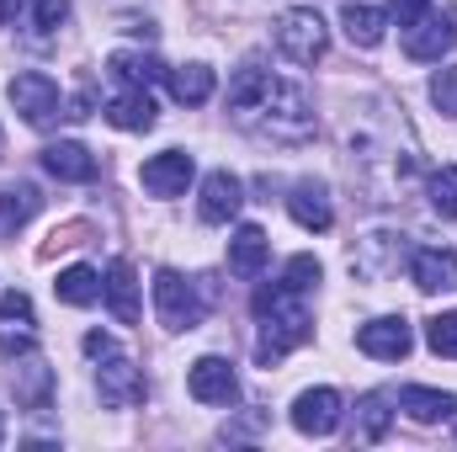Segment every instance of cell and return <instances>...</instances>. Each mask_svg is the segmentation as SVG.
<instances>
[{"label": "cell", "instance_id": "484cf974", "mask_svg": "<svg viewBox=\"0 0 457 452\" xmlns=\"http://www.w3.org/2000/svg\"><path fill=\"white\" fill-rule=\"evenodd\" d=\"M213 70L208 64H181V70H170V96L181 102V107H203L208 96H213Z\"/></svg>", "mask_w": 457, "mask_h": 452}, {"label": "cell", "instance_id": "3957f363", "mask_svg": "<svg viewBox=\"0 0 457 452\" xmlns=\"http://www.w3.org/2000/svg\"><path fill=\"white\" fill-rule=\"evenodd\" d=\"M208 282H192V277H181V272H154V314H160V325L165 331H197L203 325V314H208Z\"/></svg>", "mask_w": 457, "mask_h": 452}, {"label": "cell", "instance_id": "d4e9b609", "mask_svg": "<svg viewBox=\"0 0 457 452\" xmlns=\"http://www.w3.org/2000/svg\"><path fill=\"white\" fill-rule=\"evenodd\" d=\"M107 70H112L122 86H144V91H149L154 80H170V70H165L154 54H112V59H107Z\"/></svg>", "mask_w": 457, "mask_h": 452}, {"label": "cell", "instance_id": "30bf717a", "mask_svg": "<svg viewBox=\"0 0 457 452\" xmlns=\"http://www.w3.org/2000/svg\"><path fill=\"white\" fill-rule=\"evenodd\" d=\"M187 394H192L197 405H234L239 378H234L228 356H197L192 372H187Z\"/></svg>", "mask_w": 457, "mask_h": 452}, {"label": "cell", "instance_id": "d6a6232c", "mask_svg": "<svg viewBox=\"0 0 457 452\" xmlns=\"http://www.w3.org/2000/svg\"><path fill=\"white\" fill-rule=\"evenodd\" d=\"M70 16V0H32V27L37 32H59Z\"/></svg>", "mask_w": 457, "mask_h": 452}, {"label": "cell", "instance_id": "ac0fdd59", "mask_svg": "<svg viewBox=\"0 0 457 452\" xmlns=\"http://www.w3.org/2000/svg\"><path fill=\"white\" fill-rule=\"evenodd\" d=\"M410 277H415V288H420V293H453V288H457V255H453V250L426 245V250H415Z\"/></svg>", "mask_w": 457, "mask_h": 452}, {"label": "cell", "instance_id": "4316f807", "mask_svg": "<svg viewBox=\"0 0 457 452\" xmlns=\"http://www.w3.org/2000/svg\"><path fill=\"white\" fill-rule=\"evenodd\" d=\"M266 86H271V75L250 59V64H239L234 70V80H228V113H250L261 96H266Z\"/></svg>", "mask_w": 457, "mask_h": 452}, {"label": "cell", "instance_id": "6da1fadb", "mask_svg": "<svg viewBox=\"0 0 457 452\" xmlns=\"http://www.w3.org/2000/svg\"><path fill=\"white\" fill-rule=\"evenodd\" d=\"M255 320H261V340H255V362L261 367H277L287 351H298L303 340L314 336V320H309V309L298 304V293H287L282 282H271V288H255Z\"/></svg>", "mask_w": 457, "mask_h": 452}, {"label": "cell", "instance_id": "f546056e", "mask_svg": "<svg viewBox=\"0 0 457 452\" xmlns=\"http://www.w3.org/2000/svg\"><path fill=\"white\" fill-rule=\"evenodd\" d=\"M431 208H436L442 219H457V165H442V171L431 176Z\"/></svg>", "mask_w": 457, "mask_h": 452}, {"label": "cell", "instance_id": "f1b7e54d", "mask_svg": "<svg viewBox=\"0 0 457 452\" xmlns=\"http://www.w3.org/2000/svg\"><path fill=\"white\" fill-rule=\"evenodd\" d=\"M320 277H325V266H320L314 255H293V261L282 266V288H287V293H309V288H320Z\"/></svg>", "mask_w": 457, "mask_h": 452}, {"label": "cell", "instance_id": "603a6c76", "mask_svg": "<svg viewBox=\"0 0 457 452\" xmlns=\"http://www.w3.org/2000/svg\"><path fill=\"white\" fill-rule=\"evenodd\" d=\"M388 405H394L388 394H367V399L356 405V426H351V437H356L361 448H372V442L388 437V426H394V410H388Z\"/></svg>", "mask_w": 457, "mask_h": 452}, {"label": "cell", "instance_id": "44dd1931", "mask_svg": "<svg viewBox=\"0 0 457 452\" xmlns=\"http://www.w3.org/2000/svg\"><path fill=\"white\" fill-rule=\"evenodd\" d=\"M399 410L415 421V426H436V421H453L457 399L453 394H442V389H426V383H410L404 394H399Z\"/></svg>", "mask_w": 457, "mask_h": 452}, {"label": "cell", "instance_id": "8d00e7d4", "mask_svg": "<svg viewBox=\"0 0 457 452\" xmlns=\"http://www.w3.org/2000/svg\"><path fill=\"white\" fill-rule=\"evenodd\" d=\"M453 415H457V410H453Z\"/></svg>", "mask_w": 457, "mask_h": 452}, {"label": "cell", "instance_id": "1f68e13d", "mask_svg": "<svg viewBox=\"0 0 457 452\" xmlns=\"http://www.w3.org/2000/svg\"><path fill=\"white\" fill-rule=\"evenodd\" d=\"M431 102L442 117H457V70H436L431 75Z\"/></svg>", "mask_w": 457, "mask_h": 452}, {"label": "cell", "instance_id": "d590c367", "mask_svg": "<svg viewBox=\"0 0 457 452\" xmlns=\"http://www.w3.org/2000/svg\"><path fill=\"white\" fill-rule=\"evenodd\" d=\"M21 11H27V0H0V21H5V27H11Z\"/></svg>", "mask_w": 457, "mask_h": 452}, {"label": "cell", "instance_id": "277c9868", "mask_svg": "<svg viewBox=\"0 0 457 452\" xmlns=\"http://www.w3.org/2000/svg\"><path fill=\"white\" fill-rule=\"evenodd\" d=\"M277 48L293 59V64H320L325 48H330V27L320 11L298 5V11H282L277 16Z\"/></svg>", "mask_w": 457, "mask_h": 452}, {"label": "cell", "instance_id": "8fae6325", "mask_svg": "<svg viewBox=\"0 0 457 452\" xmlns=\"http://www.w3.org/2000/svg\"><path fill=\"white\" fill-rule=\"evenodd\" d=\"M32 340H37V314H32V298L27 293H0V351L5 356H21V351H32Z\"/></svg>", "mask_w": 457, "mask_h": 452}, {"label": "cell", "instance_id": "836d02e7", "mask_svg": "<svg viewBox=\"0 0 457 452\" xmlns=\"http://www.w3.org/2000/svg\"><path fill=\"white\" fill-rule=\"evenodd\" d=\"M426 11H431V0H388V16L399 21V32H404V27H415Z\"/></svg>", "mask_w": 457, "mask_h": 452}, {"label": "cell", "instance_id": "52a82bcc", "mask_svg": "<svg viewBox=\"0 0 457 452\" xmlns=\"http://www.w3.org/2000/svg\"><path fill=\"white\" fill-rule=\"evenodd\" d=\"M341 421H345V399L336 389H303L293 399V426L303 437H330V431H341Z\"/></svg>", "mask_w": 457, "mask_h": 452}, {"label": "cell", "instance_id": "5b68a950", "mask_svg": "<svg viewBox=\"0 0 457 452\" xmlns=\"http://www.w3.org/2000/svg\"><path fill=\"white\" fill-rule=\"evenodd\" d=\"M5 96H11V107L27 117L32 128H48L54 117L64 113V96H59L54 75H43V70H27V75H16V80L5 86Z\"/></svg>", "mask_w": 457, "mask_h": 452}, {"label": "cell", "instance_id": "7402d4cb", "mask_svg": "<svg viewBox=\"0 0 457 452\" xmlns=\"http://www.w3.org/2000/svg\"><path fill=\"white\" fill-rule=\"evenodd\" d=\"M341 27H345V38H351V48H378L383 43V32H388V16L378 11V5H345L341 11Z\"/></svg>", "mask_w": 457, "mask_h": 452}, {"label": "cell", "instance_id": "7a4b0ae2", "mask_svg": "<svg viewBox=\"0 0 457 452\" xmlns=\"http://www.w3.org/2000/svg\"><path fill=\"white\" fill-rule=\"evenodd\" d=\"M250 113H261V128H266L277 144H298V138H309V133H314L309 91H303V86H293V80H271V86H266V96H261Z\"/></svg>", "mask_w": 457, "mask_h": 452}, {"label": "cell", "instance_id": "4fadbf2b", "mask_svg": "<svg viewBox=\"0 0 457 452\" xmlns=\"http://www.w3.org/2000/svg\"><path fill=\"white\" fill-rule=\"evenodd\" d=\"M239 208H245V187H239V176H228V171L203 176V197H197V219H203V224H228Z\"/></svg>", "mask_w": 457, "mask_h": 452}, {"label": "cell", "instance_id": "5bb4252c", "mask_svg": "<svg viewBox=\"0 0 457 452\" xmlns=\"http://www.w3.org/2000/svg\"><path fill=\"white\" fill-rule=\"evenodd\" d=\"M11 389H16V405L21 410H48V399H54V367L43 356H27L21 351V362L11 367Z\"/></svg>", "mask_w": 457, "mask_h": 452}, {"label": "cell", "instance_id": "e0dca14e", "mask_svg": "<svg viewBox=\"0 0 457 452\" xmlns=\"http://www.w3.org/2000/svg\"><path fill=\"white\" fill-rule=\"evenodd\" d=\"M43 171L59 176V181H96V155L75 138H59L43 149Z\"/></svg>", "mask_w": 457, "mask_h": 452}, {"label": "cell", "instance_id": "2e32d148", "mask_svg": "<svg viewBox=\"0 0 457 452\" xmlns=\"http://www.w3.org/2000/svg\"><path fill=\"white\" fill-rule=\"evenodd\" d=\"M287 213H293V224L298 229H314V234H325V229L336 224V208H330L325 181H298L293 197H287Z\"/></svg>", "mask_w": 457, "mask_h": 452}, {"label": "cell", "instance_id": "cb8c5ba5", "mask_svg": "<svg viewBox=\"0 0 457 452\" xmlns=\"http://www.w3.org/2000/svg\"><path fill=\"white\" fill-rule=\"evenodd\" d=\"M54 293H59V304H70V309H91V304L102 298V277H96L91 266H64L59 282H54Z\"/></svg>", "mask_w": 457, "mask_h": 452}, {"label": "cell", "instance_id": "8992f818", "mask_svg": "<svg viewBox=\"0 0 457 452\" xmlns=\"http://www.w3.org/2000/svg\"><path fill=\"white\" fill-rule=\"evenodd\" d=\"M96 394H102L107 410H133V405L144 399V372L133 367V356H122V351H107V356H102Z\"/></svg>", "mask_w": 457, "mask_h": 452}, {"label": "cell", "instance_id": "9a60e30c", "mask_svg": "<svg viewBox=\"0 0 457 452\" xmlns=\"http://www.w3.org/2000/svg\"><path fill=\"white\" fill-rule=\"evenodd\" d=\"M266 261H271V239H266V229L261 224H239L234 229V239H228V272H234V277H261Z\"/></svg>", "mask_w": 457, "mask_h": 452}, {"label": "cell", "instance_id": "7c38bea8", "mask_svg": "<svg viewBox=\"0 0 457 452\" xmlns=\"http://www.w3.org/2000/svg\"><path fill=\"white\" fill-rule=\"evenodd\" d=\"M356 346H361L367 356H378V362H404L410 346H415V331H410L399 314H383V320H367V325L356 331Z\"/></svg>", "mask_w": 457, "mask_h": 452}, {"label": "cell", "instance_id": "9c48e42d", "mask_svg": "<svg viewBox=\"0 0 457 452\" xmlns=\"http://www.w3.org/2000/svg\"><path fill=\"white\" fill-rule=\"evenodd\" d=\"M453 43H457V27L442 11H426L415 27H404V54L420 59V64H442L453 54Z\"/></svg>", "mask_w": 457, "mask_h": 452}, {"label": "cell", "instance_id": "83f0119b", "mask_svg": "<svg viewBox=\"0 0 457 452\" xmlns=\"http://www.w3.org/2000/svg\"><path fill=\"white\" fill-rule=\"evenodd\" d=\"M37 213V192L32 187H16V192H0V239H11L16 229Z\"/></svg>", "mask_w": 457, "mask_h": 452}, {"label": "cell", "instance_id": "ffe728a7", "mask_svg": "<svg viewBox=\"0 0 457 452\" xmlns=\"http://www.w3.org/2000/svg\"><path fill=\"white\" fill-rule=\"evenodd\" d=\"M102 298H107V309H112L117 325H133V320H138V277H133L128 261H112V266H107Z\"/></svg>", "mask_w": 457, "mask_h": 452}, {"label": "cell", "instance_id": "ba28073f", "mask_svg": "<svg viewBox=\"0 0 457 452\" xmlns=\"http://www.w3.org/2000/svg\"><path fill=\"white\" fill-rule=\"evenodd\" d=\"M192 176H197V165H192L187 149H165V155L144 160V171H138V181H144L149 197H181L192 187Z\"/></svg>", "mask_w": 457, "mask_h": 452}, {"label": "cell", "instance_id": "d6986e66", "mask_svg": "<svg viewBox=\"0 0 457 452\" xmlns=\"http://www.w3.org/2000/svg\"><path fill=\"white\" fill-rule=\"evenodd\" d=\"M107 122L122 133H149L154 128V96L144 86H122L112 102H107Z\"/></svg>", "mask_w": 457, "mask_h": 452}, {"label": "cell", "instance_id": "e575fe53", "mask_svg": "<svg viewBox=\"0 0 457 452\" xmlns=\"http://www.w3.org/2000/svg\"><path fill=\"white\" fill-rule=\"evenodd\" d=\"M80 346H86V356H96V362H102V356H107V351H117V340L107 336V331H91V336L80 340Z\"/></svg>", "mask_w": 457, "mask_h": 452}, {"label": "cell", "instance_id": "4dcf8cb0", "mask_svg": "<svg viewBox=\"0 0 457 452\" xmlns=\"http://www.w3.org/2000/svg\"><path fill=\"white\" fill-rule=\"evenodd\" d=\"M426 346H431L436 356H457V314H436V320L426 325Z\"/></svg>", "mask_w": 457, "mask_h": 452}]
</instances>
